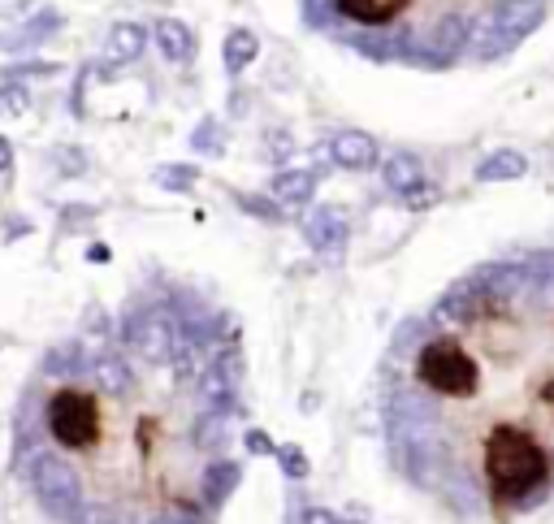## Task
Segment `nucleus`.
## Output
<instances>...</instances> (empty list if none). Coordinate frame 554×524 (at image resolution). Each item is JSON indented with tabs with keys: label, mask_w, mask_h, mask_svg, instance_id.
I'll list each match as a JSON object with an SVG mask.
<instances>
[{
	"label": "nucleus",
	"mask_w": 554,
	"mask_h": 524,
	"mask_svg": "<svg viewBox=\"0 0 554 524\" xmlns=\"http://www.w3.org/2000/svg\"><path fill=\"white\" fill-rule=\"evenodd\" d=\"M546 9L550 0H321L316 22L351 26V44L377 61L446 70L464 57H503Z\"/></svg>",
	"instance_id": "nucleus-1"
},
{
	"label": "nucleus",
	"mask_w": 554,
	"mask_h": 524,
	"mask_svg": "<svg viewBox=\"0 0 554 524\" xmlns=\"http://www.w3.org/2000/svg\"><path fill=\"white\" fill-rule=\"evenodd\" d=\"M481 481L498 520H511V512L546 503L554 481V455L546 434H537L533 421L494 425L481 447Z\"/></svg>",
	"instance_id": "nucleus-2"
},
{
	"label": "nucleus",
	"mask_w": 554,
	"mask_h": 524,
	"mask_svg": "<svg viewBox=\"0 0 554 524\" xmlns=\"http://www.w3.org/2000/svg\"><path fill=\"white\" fill-rule=\"evenodd\" d=\"M416 386L438 399H472L481 390V360L459 330L429 334L416 351Z\"/></svg>",
	"instance_id": "nucleus-3"
},
{
	"label": "nucleus",
	"mask_w": 554,
	"mask_h": 524,
	"mask_svg": "<svg viewBox=\"0 0 554 524\" xmlns=\"http://www.w3.org/2000/svg\"><path fill=\"white\" fill-rule=\"evenodd\" d=\"M31 490H35L39 507H44L52 520L78 524V520L87 516L83 481H78V473L61 460V455H35V464H31Z\"/></svg>",
	"instance_id": "nucleus-4"
},
{
	"label": "nucleus",
	"mask_w": 554,
	"mask_h": 524,
	"mask_svg": "<svg viewBox=\"0 0 554 524\" xmlns=\"http://www.w3.org/2000/svg\"><path fill=\"white\" fill-rule=\"evenodd\" d=\"M48 434L61 442V447L70 451H91L100 442V403L87 395V390H57V395L48 399Z\"/></svg>",
	"instance_id": "nucleus-5"
},
{
	"label": "nucleus",
	"mask_w": 554,
	"mask_h": 524,
	"mask_svg": "<svg viewBox=\"0 0 554 524\" xmlns=\"http://www.w3.org/2000/svg\"><path fill=\"white\" fill-rule=\"evenodd\" d=\"M126 343L139 351L148 364H174L178 351L191 343L187 321L169 308H143L126 321Z\"/></svg>",
	"instance_id": "nucleus-6"
},
{
	"label": "nucleus",
	"mask_w": 554,
	"mask_h": 524,
	"mask_svg": "<svg viewBox=\"0 0 554 524\" xmlns=\"http://www.w3.org/2000/svg\"><path fill=\"white\" fill-rule=\"evenodd\" d=\"M239 386H243V356H239V347H221V356L208 364L204 377H200L204 408L230 416L234 403H239Z\"/></svg>",
	"instance_id": "nucleus-7"
},
{
	"label": "nucleus",
	"mask_w": 554,
	"mask_h": 524,
	"mask_svg": "<svg viewBox=\"0 0 554 524\" xmlns=\"http://www.w3.org/2000/svg\"><path fill=\"white\" fill-rule=\"evenodd\" d=\"M91 382H96L100 395L109 399H126L130 390H135V369L117 356V351H96V360H91Z\"/></svg>",
	"instance_id": "nucleus-8"
},
{
	"label": "nucleus",
	"mask_w": 554,
	"mask_h": 524,
	"mask_svg": "<svg viewBox=\"0 0 554 524\" xmlns=\"http://www.w3.org/2000/svg\"><path fill=\"white\" fill-rule=\"evenodd\" d=\"M303 234H308V243L325 256H334L347 247V221H342L338 208H316V213L303 221Z\"/></svg>",
	"instance_id": "nucleus-9"
},
{
	"label": "nucleus",
	"mask_w": 554,
	"mask_h": 524,
	"mask_svg": "<svg viewBox=\"0 0 554 524\" xmlns=\"http://www.w3.org/2000/svg\"><path fill=\"white\" fill-rule=\"evenodd\" d=\"M329 156H334V165H342V169H368L377 161V143L360 135V130H342V135H334V143H329Z\"/></svg>",
	"instance_id": "nucleus-10"
},
{
	"label": "nucleus",
	"mask_w": 554,
	"mask_h": 524,
	"mask_svg": "<svg viewBox=\"0 0 554 524\" xmlns=\"http://www.w3.org/2000/svg\"><path fill=\"white\" fill-rule=\"evenodd\" d=\"M386 187L399 191V195H416L420 187H425V169H420L416 156H407V152L390 156L386 161Z\"/></svg>",
	"instance_id": "nucleus-11"
},
{
	"label": "nucleus",
	"mask_w": 554,
	"mask_h": 524,
	"mask_svg": "<svg viewBox=\"0 0 554 524\" xmlns=\"http://www.w3.org/2000/svg\"><path fill=\"white\" fill-rule=\"evenodd\" d=\"M143 44H148V31L135 22H117L113 31H109V44H104V57L109 61H135Z\"/></svg>",
	"instance_id": "nucleus-12"
},
{
	"label": "nucleus",
	"mask_w": 554,
	"mask_h": 524,
	"mask_svg": "<svg viewBox=\"0 0 554 524\" xmlns=\"http://www.w3.org/2000/svg\"><path fill=\"white\" fill-rule=\"evenodd\" d=\"M312 191H316L312 169H282L273 178V200H282V204H303V200H312Z\"/></svg>",
	"instance_id": "nucleus-13"
},
{
	"label": "nucleus",
	"mask_w": 554,
	"mask_h": 524,
	"mask_svg": "<svg viewBox=\"0 0 554 524\" xmlns=\"http://www.w3.org/2000/svg\"><path fill=\"white\" fill-rule=\"evenodd\" d=\"M156 44H161V52L169 61H191V52H195V39H191V31L182 22H174V18H165V22H156Z\"/></svg>",
	"instance_id": "nucleus-14"
},
{
	"label": "nucleus",
	"mask_w": 554,
	"mask_h": 524,
	"mask_svg": "<svg viewBox=\"0 0 554 524\" xmlns=\"http://www.w3.org/2000/svg\"><path fill=\"white\" fill-rule=\"evenodd\" d=\"M239 464H230V460H221V464H213L204 473V503L208 507H221L234 494V486H239Z\"/></svg>",
	"instance_id": "nucleus-15"
},
{
	"label": "nucleus",
	"mask_w": 554,
	"mask_h": 524,
	"mask_svg": "<svg viewBox=\"0 0 554 524\" xmlns=\"http://www.w3.org/2000/svg\"><path fill=\"white\" fill-rule=\"evenodd\" d=\"M87 369V356H83V343H57L44 356V373L48 377H78Z\"/></svg>",
	"instance_id": "nucleus-16"
},
{
	"label": "nucleus",
	"mask_w": 554,
	"mask_h": 524,
	"mask_svg": "<svg viewBox=\"0 0 554 524\" xmlns=\"http://www.w3.org/2000/svg\"><path fill=\"white\" fill-rule=\"evenodd\" d=\"M524 169H529V165H524L520 152H494L490 161H481L477 178H481V182H503V178H520Z\"/></svg>",
	"instance_id": "nucleus-17"
},
{
	"label": "nucleus",
	"mask_w": 554,
	"mask_h": 524,
	"mask_svg": "<svg viewBox=\"0 0 554 524\" xmlns=\"http://www.w3.org/2000/svg\"><path fill=\"white\" fill-rule=\"evenodd\" d=\"M256 48H260V44H256V35H252V31H234V35L226 39V70H230V74H239L243 65L256 57Z\"/></svg>",
	"instance_id": "nucleus-18"
},
{
	"label": "nucleus",
	"mask_w": 554,
	"mask_h": 524,
	"mask_svg": "<svg viewBox=\"0 0 554 524\" xmlns=\"http://www.w3.org/2000/svg\"><path fill=\"white\" fill-rule=\"evenodd\" d=\"M195 178H200V174H195L191 165H161V169H156V182H161L165 191H191Z\"/></svg>",
	"instance_id": "nucleus-19"
},
{
	"label": "nucleus",
	"mask_w": 554,
	"mask_h": 524,
	"mask_svg": "<svg viewBox=\"0 0 554 524\" xmlns=\"http://www.w3.org/2000/svg\"><path fill=\"white\" fill-rule=\"evenodd\" d=\"M277 460H282V468H286V477H308L312 473V464H308V455H303L295 442H286V447H277Z\"/></svg>",
	"instance_id": "nucleus-20"
},
{
	"label": "nucleus",
	"mask_w": 554,
	"mask_h": 524,
	"mask_svg": "<svg viewBox=\"0 0 554 524\" xmlns=\"http://www.w3.org/2000/svg\"><path fill=\"white\" fill-rule=\"evenodd\" d=\"M191 148L217 156L221 152V126L217 122H200V130H195V139H191Z\"/></svg>",
	"instance_id": "nucleus-21"
},
{
	"label": "nucleus",
	"mask_w": 554,
	"mask_h": 524,
	"mask_svg": "<svg viewBox=\"0 0 554 524\" xmlns=\"http://www.w3.org/2000/svg\"><path fill=\"white\" fill-rule=\"evenodd\" d=\"M26 109H31V100L22 87H0V117H22Z\"/></svg>",
	"instance_id": "nucleus-22"
},
{
	"label": "nucleus",
	"mask_w": 554,
	"mask_h": 524,
	"mask_svg": "<svg viewBox=\"0 0 554 524\" xmlns=\"http://www.w3.org/2000/svg\"><path fill=\"white\" fill-rule=\"evenodd\" d=\"M303 524H347V516L329 512V507H308V512H303Z\"/></svg>",
	"instance_id": "nucleus-23"
},
{
	"label": "nucleus",
	"mask_w": 554,
	"mask_h": 524,
	"mask_svg": "<svg viewBox=\"0 0 554 524\" xmlns=\"http://www.w3.org/2000/svg\"><path fill=\"white\" fill-rule=\"evenodd\" d=\"M239 204L247 208V213H256V217H282V213H277V208H273L269 200H260V195H243Z\"/></svg>",
	"instance_id": "nucleus-24"
},
{
	"label": "nucleus",
	"mask_w": 554,
	"mask_h": 524,
	"mask_svg": "<svg viewBox=\"0 0 554 524\" xmlns=\"http://www.w3.org/2000/svg\"><path fill=\"white\" fill-rule=\"evenodd\" d=\"M247 451H252V455H277V447L269 442V434H260V429H252V434H247Z\"/></svg>",
	"instance_id": "nucleus-25"
},
{
	"label": "nucleus",
	"mask_w": 554,
	"mask_h": 524,
	"mask_svg": "<svg viewBox=\"0 0 554 524\" xmlns=\"http://www.w3.org/2000/svg\"><path fill=\"white\" fill-rule=\"evenodd\" d=\"M57 165H61V174H83V156L78 152H57Z\"/></svg>",
	"instance_id": "nucleus-26"
},
{
	"label": "nucleus",
	"mask_w": 554,
	"mask_h": 524,
	"mask_svg": "<svg viewBox=\"0 0 554 524\" xmlns=\"http://www.w3.org/2000/svg\"><path fill=\"white\" fill-rule=\"evenodd\" d=\"M13 169V148H9V139L0 135V174H9Z\"/></svg>",
	"instance_id": "nucleus-27"
},
{
	"label": "nucleus",
	"mask_w": 554,
	"mask_h": 524,
	"mask_svg": "<svg viewBox=\"0 0 554 524\" xmlns=\"http://www.w3.org/2000/svg\"><path fill=\"white\" fill-rule=\"evenodd\" d=\"M152 524H195L191 512H165V516H156Z\"/></svg>",
	"instance_id": "nucleus-28"
}]
</instances>
